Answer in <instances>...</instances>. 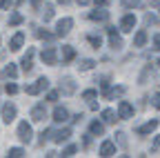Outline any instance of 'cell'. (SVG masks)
<instances>
[{
  "label": "cell",
  "mask_w": 160,
  "mask_h": 158,
  "mask_svg": "<svg viewBox=\"0 0 160 158\" xmlns=\"http://www.w3.org/2000/svg\"><path fill=\"white\" fill-rule=\"evenodd\" d=\"M49 87V80L42 76V78H38V80L33 83V85H29V87H25V91L29 94V96H38V94H42L45 89Z\"/></svg>",
  "instance_id": "cell-1"
},
{
  "label": "cell",
  "mask_w": 160,
  "mask_h": 158,
  "mask_svg": "<svg viewBox=\"0 0 160 158\" xmlns=\"http://www.w3.org/2000/svg\"><path fill=\"white\" fill-rule=\"evenodd\" d=\"M31 136H33V129L27 120H22L18 125V138H20V143H31Z\"/></svg>",
  "instance_id": "cell-2"
},
{
  "label": "cell",
  "mask_w": 160,
  "mask_h": 158,
  "mask_svg": "<svg viewBox=\"0 0 160 158\" xmlns=\"http://www.w3.org/2000/svg\"><path fill=\"white\" fill-rule=\"evenodd\" d=\"M71 27H73V20H71V18H62V20H58V25H56V33H58V36H67V33L71 31Z\"/></svg>",
  "instance_id": "cell-3"
},
{
  "label": "cell",
  "mask_w": 160,
  "mask_h": 158,
  "mask_svg": "<svg viewBox=\"0 0 160 158\" xmlns=\"http://www.w3.org/2000/svg\"><path fill=\"white\" fill-rule=\"evenodd\" d=\"M133 116V107L127 103V100H120L118 103V118H122V120H127V118Z\"/></svg>",
  "instance_id": "cell-4"
},
{
  "label": "cell",
  "mask_w": 160,
  "mask_h": 158,
  "mask_svg": "<svg viewBox=\"0 0 160 158\" xmlns=\"http://www.w3.org/2000/svg\"><path fill=\"white\" fill-rule=\"evenodd\" d=\"M33 54H36V51L29 47L27 54L22 56V60H20V65H22V71H25V74H29V71L33 69Z\"/></svg>",
  "instance_id": "cell-5"
},
{
  "label": "cell",
  "mask_w": 160,
  "mask_h": 158,
  "mask_svg": "<svg viewBox=\"0 0 160 158\" xmlns=\"http://www.w3.org/2000/svg\"><path fill=\"white\" fill-rule=\"evenodd\" d=\"M31 120L33 123H42L45 120V118H47V109H45V105H36L33 109H31Z\"/></svg>",
  "instance_id": "cell-6"
},
{
  "label": "cell",
  "mask_w": 160,
  "mask_h": 158,
  "mask_svg": "<svg viewBox=\"0 0 160 158\" xmlns=\"http://www.w3.org/2000/svg\"><path fill=\"white\" fill-rule=\"evenodd\" d=\"M13 118H16V105H13V103H5V105H2V120L9 125Z\"/></svg>",
  "instance_id": "cell-7"
},
{
  "label": "cell",
  "mask_w": 160,
  "mask_h": 158,
  "mask_svg": "<svg viewBox=\"0 0 160 158\" xmlns=\"http://www.w3.org/2000/svg\"><path fill=\"white\" fill-rule=\"evenodd\" d=\"M40 58H42V63L45 65H56V60H58V58H56V49L53 47H47V49H42V54H40Z\"/></svg>",
  "instance_id": "cell-8"
},
{
  "label": "cell",
  "mask_w": 160,
  "mask_h": 158,
  "mask_svg": "<svg viewBox=\"0 0 160 158\" xmlns=\"http://www.w3.org/2000/svg\"><path fill=\"white\" fill-rule=\"evenodd\" d=\"M69 136H71V129H69V127H65V129H58V131H53V134H51V140L60 145V143L69 140Z\"/></svg>",
  "instance_id": "cell-9"
},
{
  "label": "cell",
  "mask_w": 160,
  "mask_h": 158,
  "mask_svg": "<svg viewBox=\"0 0 160 158\" xmlns=\"http://www.w3.org/2000/svg\"><path fill=\"white\" fill-rule=\"evenodd\" d=\"M133 27H136V16L127 13L122 20H120V29H122V31H133Z\"/></svg>",
  "instance_id": "cell-10"
},
{
  "label": "cell",
  "mask_w": 160,
  "mask_h": 158,
  "mask_svg": "<svg viewBox=\"0 0 160 158\" xmlns=\"http://www.w3.org/2000/svg\"><path fill=\"white\" fill-rule=\"evenodd\" d=\"M156 127H158V120H149V123H145V125L136 127V134H138V136H145V134L156 131Z\"/></svg>",
  "instance_id": "cell-11"
},
{
  "label": "cell",
  "mask_w": 160,
  "mask_h": 158,
  "mask_svg": "<svg viewBox=\"0 0 160 158\" xmlns=\"http://www.w3.org/2000/svg\"><path fill=\"white\" fill-rule=\"evenodd\" d=\"M22 43H25V33L18 31V33L11 38V40H9V49H11V51H18L20 47H22Z\"/></svg>",
  "instance_id": "cell-12"
},
{
  "label": "cell",
  "mask_w": 160,
  "mask_h": 158,
  "mask_svg": "<svg viewBox=\"0 0 160 158\" xmlns=\"http://www.w3.org/2000/svg\"><path fill=\"white\" fill-rule=\"evenodd\" d=\"M107 31H109V45H111L113 49H120V47H122V38L116 33V29H113V27H109Z\"/></svg>",
  "instance_id": "cell-13"
},
{
  "label": "cell",
  "mask_w": 160,
  "mask_h": 158,
  "mask_svg": "<svg viewBox=\"0 0 160 158\" xmlns=\"http://www.w3.org/2000/svg\"><path fill=\"white\" fill-rule=\"evenodd\" d=\"M60 91L67 94V96H71V94L76 91V85H73L71 78H62V80H60Z\"/></svg>",
  "instance_id": "cell-14"
},
{
  "label": "cell",
  "mask_w": 160,
  "mask_h": 158,
  "mask_svg": "<svg viewBox=\"0 0 160 158\" xmlns=\"http://www.w3.org/2000/svg\"><path fill=\"white\" fill-rule=\"evenodd\" d=\"M53 120H56V123H67V120H69V111H67L65 107H56V109H53Z\"/></svg>",
  "instance_id": "cell-15"
},
{
  "label": "cell",
  "mask_w": 160,
  "mask_h": 158,
  "mask_svg": "<svg viewBox=\"0 0 160 158\" xmlns=\"http://www.w3.org/2000/svg\"><path fill=\"white\" fill-rule=\"evenodd\" d=\"M89 18H91L93 23H105L107 18H109V11H105V9H98V7H96V11H91V13H89Z\"/></svg>",
  "instance_id": "cell-16"
},
{
  "label": "cell",
  "mask_w": 160,
  "mask_h": 158,
  "mask_svg": "<svg viewBox=\"0 0 160 158\" xmlns=\"http://www.w3.org/2000/svg\"><path fill=\"white\" fill-rule=\"evenodd\" d=\"M113 154H116V145H113L111 140H105L102 145H100V156L109 158V156H113Z\"/></svg>",
  "instance_id": "cell-17"
},
{
  "label": "cell",
  "mask_w": 160,
  "mask_h": 158,
  "mask_svg": "<svg viewBox=\"0 0 160 158\" xmlns=\"http://www.w3.org/2000/svg\"><path fill=\"white\" fill-rule=\"evenodd\" d=\"M73 58H76V49H73L71 45H65V47H62V63L67 65V63L73 60Z\"/></svg>",
  "instance_id": "cell-18"
},
{
  "label": "cell",
  "mask_w": 160,
  "mask_h": 158,
  "mask_svg": "<svg viewBox=\"0 0 160 158\" xmlns=\"http://www.w3.org/2000/svg\"><path fill=\"white\" fill-rule=\"evenodd\" d=\"M147 45V31L140 29L136 36H133V47H145Z\"/></svg>",
  "instance_id": "cell-19"
},
{
  "label": "cell",
  "mask_w": 160,
  "mask_h": 158,
  "mask_svg": "<svg viewBox=\"0 0 160 158\" xmlns=\"http://www.w3.org/2000/svg\"><path fill=\"white\" fill-rule=\"evenodd\" d=\"M16 74H18V69H16V65H7L2 71H0V78H2V80H7V78H16Z\"/></svg>",
  "instance_id": "cell-20"
},
{
  "label": "cell",
  "mask_w": 160,
  "mask_h": 158,
  "mask_svg": "<svg viewBox=\"0 0 160 158\" xmlns=\"http://www.w3.org/2000/svg\"><path fill=\"white\" fill-rule=\"evenodd\" d=\"M89 131H91V136H102V134H105V125L98 123V120H93V123L89 125Z\"/></svg>",
  "instance_id": "cell-21"
},
{
  "label": "cell",
  "mask_w": 160,
  "mask_h": 158,
  "mask_svg": "<svg viewBox=\"0 0 160 158\" xmlns=\"http://www.w3.org/2000/svg\"><path fill=\"white\" fill-rule=\"evenodd\" d=\"M100 116H102V120H105V123H109V125H111V123H116V118H118V116H116L111 109H105Z\"/></svg>",
  "instance_id": "cell-22"
},
{
  "label": "cell",
  "mask_w": 160,
  "mask_h": 158,
  "mask_svg": "<svg viewBox=\"0 0 160 158\" xmlns=\"http://www.w3.org/2000/svg\"><path fill=\"white\" fill-rule=\"evenodd\" d=\"M120 3H122V7L131 9V7H142V5H145V0H120Z\"/></svg>",
  "instance_id": "cell-23"
},
{
  "label": "cell",
  "mask_w": 160,
  "mask_h": 158,
  "mask_svg": "<svg viewBox=\"0 0 160 158\" xmlns=\"http://www.w3.org/2000/svg\"><path fill=\"white\" fill-rule=\"evenodd\" d=\"M42 18H45V23H49L51 18H53V7H51V5H47V7L42 9Z\"/></svg>",
  "instance_id": "cell-24"
},
{
  "label": "cell",
  "mask_w": 160,
  "mask_h": 158,
  "mask_svg": "<svg viewBox=\"0 0 160 158\" xmlns=\"http://www.w3.org/2000/svg\"><path fill=\"white\" fill-rule=\"evenodd\" d=\"M122 94H125V87H116V89L107 91L105 96H107V98H116V96H122Z\"/></svg>",
  "instance_id": "cell-25"
},
{
  "label": "cell",
  "mask_w": 160,
  "mask_h": 158,
  "mask_svg": "<svg viewBox=\"0 0 160 158\" xmlns=\"http://www.w3.org/2000/svg\"><path fill=\"white\" fill-rule=\"evenodd\" d=\"M93 65H96V63H93V60H89V58H87V60H82V63H80L78 67H80V71H89V69H91Z\"/></svg>",
  "instance_id": "cell-26"
},
{
  "label": "cell",
  "mask_w": 160,
  "mask_h": 158,
  "mask_svg": "<svg viewBox=\"0 0 160 158\" xmlns=\"http://www.w3.org/2000/svg\"><path fill=\"white\" fill-rule=\"evenodd\" d=\"M7 156H9V158H20V156H25V151L20 149V147H13V149H9Z\"/></svg>",
  "instance_id": "cell-27"
},
{
  "label": "cell",
  "mask_w": 160,
  "mask_h": 158,
  "mask_svg": "<svg viewBox=\"0 0 160 158\" xmlns=\"http://www.w3.org/2000/svg\"><path fill=\"white\" fill-rule=\"evenodd\" d=\"M20 23H22V16H20V13H13V16L9 18V25H11V27H16V25H20Z\"/></svg>",
  "instance_id": "cell-28"
},
{
  "label": "cell",
  "mask_w": 160,
  "mask_h": 158,
  "mask_svg": "<svg viewBox=\"0 0 160 158\" xmlns=\"http://www.w3.org/2000/svg\"><path fill=\"white\" fill-rule=\"evenodd\" d=\"M36 36H38V38H42V40H51V38H53L49 31H42V29H36Z\"/></svg>",
  "instance_id": "cell-29"
},
{
  "label": "cell",
  "mask_w": 160,
  "mask_h": 158,
  "mask_svg": "<svg viewBox=\"0 0 160 158\" xmlns=\"http://www.w3.org/2000/svg\"><path fill=\"white\" fill-rule=\"evenodd\" d=\"M87 40H89V43H91V45H93L96 49H98L100 45H102V40H100V36H89V38H87Z\"/></svg>",
  "instance_id": "cell-30"
},
{
  "label": "cell",
  "mask_w": 160,
  "mask_h": 158,
  "mask_svg": "<svg viewBox=\"0 0 160 158\" xmlns=\"http://www.w3.org/2000/svg\"><path fill=\"white\" fill-rule=\"evenodd\" d=\"M151 74H153V71H151V67H145V71L140 74V83H147V78H149Z\"/></svg>",
  "instance_id": "cell-31"
},
{
  "label": "cell",
  "mask_w": 160,
  "mask_h": 158,
  "mask_svg": "<svg viewBox=\"0 0 160 158\" xmlns=\"http://www.w3.org/2000/svg\"><path fill=\"white\" fill-rule=\"evenodd\" d=\"M5 91H7L9 96H13V94H18V85H13V83H7V87H5Z\"/></svg>",
  "instance_id": "cell-32"
},
{
  "label": "cell",
  "mask_w": 160,
  "mask_h": 158,
  "mask_svg": "<svg viewBox=\"0 0 160 158\" xmlns=\"http://www.w3.org/2000/svg\"><path fill=\"white\" fill-rule=\"evenodd\" d=\"M96 96H98V91H96V89H87V91L82 94L85 100H91V98H96Z\"/></svg>",
  "instance_id": "cell-33"
},
{
  "label": "cell",
  "mask_w": 160,
  "mask_h": 158,
  "mask_svg": "<svg viewBox=\"0 0 160 158\" xmlns=\"http://www.w3.org/2000/svg\"><path fill=\"white\" fill-rule=\"evenodd\" d=\"M73 154H76V147H73V145L65 147V151H62V156H67V158H69V156H73Z\"/></svg>",
  "instance_id": "cell-34"
},
{
  "label": "cell",
  "mask_w": 160,
  "mask_h": 158,
  "mask_svg": "<svg viewBox=\"0 0 160 158\" xmlns=\"http://www.w3.org/2000/svg\"><path fill=\"white\" fill-rule=\"evenodd\" d=\"M49 136H51V131H49V129H45L42 134H40V145H45V140H47Z\"/></svg>",
  "instance_id": "cell-35"
},
{
  "label": "cell",
  "mask_w": 160,
  "mask_h": 158,
  "mask_svg": "<svg viewBox=\"0 0 160 158\" xmlns=\"http://www.w3.org/2000/svg\"><path fill=\"white\" fill-rule=\"evenodd\" d=\"M47 100H49V103H56V100H58V91H49V94H47Z\"/></svg>",
  "instance_id": "cell-36"
},
{
  "label": "cell",
  "mask_w": 160,
  "mask_h": 158,
  "mask_svg": "<svg viewBox=\"0 0 160 158\" xmlns=\"http://www.w3.org/2000/svg\"><path fill=\"white\" fill-rule=\"evenodd\" d=\"M151 103H153V107L160 109V94H153V96H151Z\"/></svg>",
  "instance_id": "cell-37"
},
{
  "label": "cell",
  "mask_w": 160,
  "mask_h": 158,
  "mask_svg": "<svg viewBox=\"0 0 160 158\" xmlns=\"http://www.w3.org/2000/svg\"><path fill=\"white\" fill-rule=\"evenodd\" d=\"M11 5H13V0H0V9H7Z\"/></svg>",
  "instance_id": "cell-38"
},
{
  "label": "cell",
  "mask_w": 160,
  "mask_h": 158,
  "mask_svg": "<svg viewBox=\"0 0 160 158\" xmlns=\"http://www.w3.org/2000/svg\"><path fill=\"white\" fill-rule=\"evenodd\" d=\"M153 49H158V51H160V33H156V36H153Z\"/></svg>",
  "instance_id": "cell-39"
},
{
  "label": "cell",
  "mask_w": 160,
  "mask_h": 158,
  "mask_svg": "<svg viewBox=\"0 0 160 158\" xmlns=\"http://www.w3.org/2000/svg\"><path fill=\"white\" fill-rule=\"evenodd\" d=\"M145 23H147V25H149V23H158V18L151 16V13H147V16H145Z\"/></svg>",
  "instance_id": "cell-40"
},
{
  "label": "cell",
  "mask_w": 160,
  "mask_h": 158,
  "mask_svg": "<svg viewBox=\"0 0 160 158\" xmlns=\"http://www.w3.org/2000/svg\"><path fill=\"white\" fill-rule=\"evenodd\" d=\"M118 140H120V145H122V147L127 145V140H125V134H122V131H120V134H118Z\"/></svg>",
  "instance_id": "cell-41"
},
{
  "label": "cell",
  "mask_w": 160,
  "mask_h": 158,
  "mask_svg": "<svg viewBox=\"0 0 160 158\" xmlns=\"http://www.w3.org/2000/svg\"><path fill=\"white\" fill-rule=\"evenodd\" d=\"M93 3H96V7H105V5L109 3V0H93Z\"/></svg>",
  "instance_id": "cell-42"
},
{
  "label": "cell",
  "mask_w": 160,
  "mask_h": 158,
  "mask_svg": "<svg viewBox=\"0 0 160 158\" xmlns=\"http://www.w3.org/2000/svg\"><path fill=\"white\" fill-rule=\"evenodd\" d=\"M153 149H160V136L153 138Z\"/></svg>",
  "instance_id": "cell-43"
},
{
  "label": "cell",
  "mask_w": 160,
  "mask_h": 158,
  "mask_svg": "<svg viewBox=\"0 0 160 158\" xmlns=\"http://www.w3.org/2000/svg\"><path fill=\"white\" fill-rule=\"evenodd\" d=\"M151 7L153 9H160V0H151Z\"/></svg>",
  "instance_id": "cell-44"
},
{
  "label": "cell",
  "mask_w": 160,
  "mask_h": 158,
  "mask_svg": "<svg viewBox=\"0 0 160 158\" xmlns=\"http://www.w3.org/2000/svg\"><path fill=\"white\" fill-rule=\"evenodd\" d=\"M31 5H33V9H40V0H31Z\"/></svg>",
  "instance_id": "cell-45"
},
{
  "label": "cell",
  "mask_w": 160,
  "mask_h": 158,
  "mask_svg": "<svg viewBox=\"0 0 160 158\" xmlns=\"http://www.w3.org/2000/svg\"><path fill=\"white\" fill-rule=\"evenodd\" d=\"M76 3H78V5H82V7H85V5H89V3H91V0H76Z\"/></svg>",
  "instance_id": "cell-46"
},
{
  "label": "cell",
  "mask_w": 160,
  "mask_h": 158,
  "mask_svg": "<svg viewBox=\"0 0 160 158\" xmlns=\"http://www.w3.org/2000/svg\"><path fill=\"white\" fill-rule=\"evenodd\" d=\"M58 3H60V5H67V3H69V0H58Z\"/></svg>",
  "instance_id": "cell-47"
},
{
  "label": "cell",
  "mask_w": 160,
  "mask_h": 158,
  "mask_svg": "<svg viewBox=\"0 0 160 158\" xmlns=\"http://www.w3.org/2000/svg\"><path fill=\"white\" fill-rule=\"evenodd\" d=\"M158 69H160V58H158Z\"/></svg>",
  "instance_id": "cell-48"
}]
</instances>
